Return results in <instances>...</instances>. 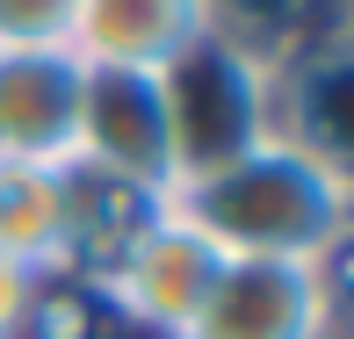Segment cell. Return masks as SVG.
<instances>
[{"label": "cell", "mask_w": 354, "mask_h": 339, "mask_svg": "<svg viewBox=\"0 0 354 339\" xmlns=\"http://www.w3.org/2000/svg\"><path fill=\"white\" fill-rule=\"evenodd\" d=\"M159 202L174 217H188L224 260L340 267L347 224H354V173L289 137H268L217 159V166L181 173Z\"/></svg>", "instance_id": "obj_1"}, {"label": "cell", "mask_w": 354, "mask_h": 339, "mask_svg": "<svg viewBox=\"0 0 354 339\" xmlns=\"http://www.w3.org/2000/svg\"><path fill=\"white\" fill-rule=\"evenodd\" d=\"M159 94L174 130V181L275 137V66H261L217 29L159 72Z\"/></svg>", "instance_id": "obj_2"}, {"label": "cell", "mask_w": 354, "mask_h": 339, "mask_svg": "<svg viewBox=\"0 0 354 339\" xmlns=\"http://www.w3.org/2000/svg\"><path fill=\"white\" fill-rule=\"evenodd\" d=\"M224 253L196 231L188 217H174L167 202H145L102 253H94L87 282L102 289V303L123 318V325L152 332V339H174L196 318V303L210 296Z\"/></svg>", "instance_id": "obj_3"}, {"label": "cell", "mask_w": 354, "mask_h": 339, "mask_svg": "<svg viewBox=\"0 0 354 339\" xmlns=\"http://www.w3.org/2000/svg\"><path fill=\"white\" fill-rule=\"evenodd\" d=\"M73 173L94 181V188H116L131 202H159L174 188V130H167L159 72L87 66L80 130H73Z\"/></svg>", "instance_id": "obj_4"}, {"label": "cell", "mask_w": 354, "mask_h": 339, "mask_svg": "<svg viewBox=\"0 0 354 339\" xmlns=\"http://www.w3.org/2000/svg\"><path fill=\"white\" fill-rule=\"evenodd\" d=\"M340 267L304 260H224L210 296L174 339H333Z\"/></svg>", "instance_id": "obj_5"}, {"label": "cell", "mask_w": 354, "mask_h": 339, "mask_svg": "<svg viewBox=\"0 0 354 339\" xmlns=\"http://www.w3.org/2000/svg\"><path fill=\"white\" fill-rule=\"evenodd\" d=\"M87 66L51 51H0V166H73Z\"/></svg>", "instance_id": "obj_6"}, {"label": "cell", "mask_w": 354, "mask_h": 339, "mask_svg": "<svg viewBox=\"0 0 354 339\" xmlns=\"http://www.w3.org/2000/svg\"><path fill=\"white\" fill-rule=\"evenodd\" d=\"M210 37V0H80L66 51L109 72H167Z\"/></svg>", "instance_id": "obj_7"}, {"label": "cell", "mask_w": 354, "mask_h": 339, "mask_svg": "<svg viewBox=\"0 0 354 339\" xmlns=\"http://www.w3.org/2000/svg\"><path fill=\"white\" fill-rule=\"evenodd\" d=\"M80 0H0V51H51L73 37Z\"/></svg>", "instance_id": "obj_8"}, {"label": "cell", "mask_w": 354, "mask_h": 339, "mask_svg": "<svg viewBox=\"0 0 354 339\" xmlns=\"http://www.w3.org/2000/svg\"><path fill=\"white\" fill-rule=\"evenodd\" d=\"M44 303H51V282L0 253V339H29L37 318H44Z\"/></svg>", "instance_id": "obj_9"}]
</instances>
